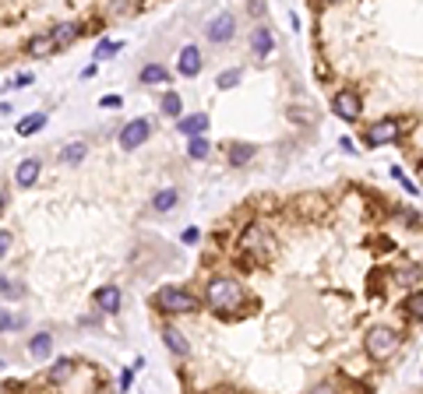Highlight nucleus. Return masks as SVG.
<instances>
[{
  "mask_svg": "<svg viewBox=\"0 0 423 394\" xmlns=\"http://www.w3.org/2000/svg\"><path fill=\"white\" fill-rule=\"evenodd\" d=\"M254 151H257L254 145H233V148H230V165H244V162H250Z\"/></svg>",
  "mask_w": 423,
  "mask_h": 394,
  "instance_id": "nucleus-21",
  "label": "nucleus"
},
{
  "mask_svg": "<svg viewBox=\"0 0 423 394\" xmlns=\"http://www.w3.org/2000/svg\"><path fill=\"white\" fill-rule=\"evenodd\" d=\"M46 127V117L42 113H32V117H25L22 124H18V138H29V134H35V131H42Z\"/></svg>",
  "mask_w": 423,
  "mask_h": 394,
  "instance_id": "nucleus-18",
  "label": "nucleus"
},
{
  "mask_svg": "<svg viewBox=\"0 0 423 394\" xmlns=\"http://www.w3.org/2000/svg\"><path fill=\"white\" fill-rule=\"evenodd\" d=\"M39 173H42V162H39V158H25V162H18V169H15V183H18V187H32V183L39 180Z\"/></svg>",
  "mask_w": 423,
  "mask_h": 394,
  "instance_id": "nucleus-9",
  "label": "nucleus"
},
{
  "mask_svg": "<svg viewBox=\"0 0 423 394\" xmlns=\"http://www.w3.org/2000/svg\"><path fill=\"white\" fill-rule=\"evenodd\" d=\"M25 320L22 317H15V313H8V310H0V331H11V327H22Z\"/></svg>",
  "mask_w": 423,
  "mask_h": 394,
  "instance_id": "nucleus-27",
  "label": "nucleus"
},
{
  "mask_svg": "<svg viewBox=\"0 0 423 394\" xmlns=\"http://www.w3.org/2000/svg\"><path fill=\"white\" fill-rule=\"evenodd\" d=\"M240 81H244V71H240V67H230V71H223V74H219V81H216V85L226 92V88H237Z\"/></svg>",
  "mask_w": 423,
  "mask_h": 394,
  "instance_id": "nucleus-24",
  "label": "nucleus"
},
{
  "mask_svg": "<svg viewBox=\"0 0 423 394\" xmlns=\"http://www.w3.org/2000/svg\"><path fill=\"white\" fill-rule=\"evenodd\" d=\"M49 349H53V334H35L32 338V345H29V352H32V359H46L49 356Z\"/></svg>",
  "mask_w": 423,
  "mask_h": 394,
  "instance_id": "nucleus-17",
  "label": "nucleus"
},
{
  "mask_svg": "<svg viewBox=\"0 0 423 394\" xmlns=\"http://www.w3.org/2000/svg\"><path fill=\"white\" fill-rule=\"evenodd\" d=\"M272 49H276V35L264 28V25H257L250 32V53L257 56V60H264V56H272Z\"/></svg>",
  "mask_w": 423,
  "mask_h": 394,
  "instance_id": "nucleus-6",
  "label": "nucleus"
},
{
  "mask_svg": "<svg viewBox=\"0 0 423 394\" xmlns=\"http://www.w3.org/2000/svg\"><path fill=\"white\" fill-rule=\"evenodd\" d=\"M120 49V42H113V39H102L99 46H95V56H99V60H106V56H113Z\"/></svg>",
  "mask_w": 423,
  "mask_h": 394,
  "instance_id": "nucleus-26",
  "label": "nucleus"
},
{
  "mask_svg": "<svg viewBox=\"0 0 423 394\" xmlns=\"http://www.w3.org/2000/svg\"><path fill=\"white\" fill-rule=\"evenodd\" d=\"M155 306L163 313H194L198 310V299L187 293V289H177V286H166L155 293Z\"/></svg>",
  "mask_w": 423,
  "mask_h": 394,
  "instance_id": "nucleus-3",
  "label": "nucleus"
},
{
  "mask_svg": "<svg viewBox=\"0 0 423 394\" xmlns=\"http://www.w3.org/2000/svg\"><path fill=\"white\" fill-rule=\"evenodd\" d=\"M99 106H120V95H106Z\"/></svg>",
  "mask_w": 423,
  "mask_h": 394,
  "instance_id": "nucleus-33",
  "label": "nucleus"
},
{
  "mask_svg": "<svg viewBox=\"0 0 423 394\" xmlns=\"http://www.w3.org/2000/svg\"><path fill=\"white\" fill-rule=\"evenodd\" d=\"M399 120H381V124H374L367 131V145H392L395 138H399Z\"/></svg>",
  "mask_w": 423,
  "mask_h": 394,
  "instance_id": "nucleus-7",
  "label": "nucleus"
},
{
  "mask_svg": "<svg viewBox=\"0 0 423 394\" xmlns=\"http://www.w3.org/2000/svg\"><path fill=\"white\" fill-rule=\"evenodd\" d=\"M18 293H22V286H11V281L0 278V296H18Z\"/></svg>",
  "mask_w": 423,
  "mask_h": 394,
  "instance_id": "nucleus-29",
  "label": "nucleus"
},
{
  "mask_svg": "<svg viewBox=\"0 0 423 394\" xmlns=\"http://www.w3.org/2000/svg\"><path fill=\"white\" fill-rule=\"evenodd\" d=\"M53 39H57V46H67V42H74L78 39V25H57V28H53Z\"/></svg>",
  "mask_w": 423,
  "mask_h": 394,
  "instance_id": "nucleus-23",
  "label": "nucleus"
},
{
  "mask_svg": "<svg viewBox=\"0 0 423 394\" xmlns=\"http://www.w3.org/2000/svg\"><path fill=\"white\" fill-rule=\"evenodd\" d=\"M208 131V117L205 113H191V117H180V134L184 138H198Z\"/></svg>",
  "mask_w": 423,
  "mask_h": 394,
  "instance_id": "nucleus-12",
  "label": "nucleus"
},
{
  "mask_svg": "<svg viewBox=\"0 0 423 394\" xmlns=\"http://www.w3.org/2000/svg\"><path fill=\"white\" fill-rule=\"evenodd\" d=\"M131 384H134V370H124V373H120V387L127 391Z\"/></svg>",
  "mask_w": 423,
  "mask_h": 394,
  "instance_id": "nucleus-32",
  "label": "nucleus"
},
{
  "mask_svg": "<svg viewBox=\"0 0 423 394\" xmlns=\"http://www.w3.org/2000/svg\"><path fill=\"white\" fill-rule=\"evenodd\" d=\"M205 299H208V306H212V310L230 313V310H237V306H240L244 289H240V281H233V278H216V281H208Z\"/></svg>",
  "mask_w": 423,
  "mask_h": 394,
  "instance_id": "nucleus-1",
  "label": "nucleus"
},
{
  "mask_svg": "<svg viewBox=\"0 0 423 394\" xmlns=\"http://www.w3.org/2000/svg\"><path fill=\"white\" fill-rule=\"evenodd\" d=\"M11 85H15V88H29V85H32V74H18Z\"/></svg>",
  "mask_w": 423,
  "mask_h": 394,
  "instance_id": "nucleus-31",
  "label": "nucleus"
},
{
  "mask_svg": "<svg viewBox=\"0 0 423 394\" xmlns=\"http://www.w3.org/2000/svg\"><path fill=\"white\" fill-rule=\"evenodd\" d=\"M53 49H61L57 39H53V32H49V35H39V39L29 42V56H49Z\"/></svg>",
  "mask_w": 423,
  "mask_h": 394,
  "instance_id": "nucleus-13",
  "label": "nucleus"
},
{
  "mask_svg": "<svg viewBox=\"0 0 423 394\" xmlns=\"http://www.w3.org/2000/svg\"><path fill=\"white\" fill-rule=\"evenodd\" d=\"M163 113H166V117H180V113H184V99L177 92H166L163 95Z\"/></svg>",
  "mask_w": 423,
  "mask_h": 394,
  "instance_id": "nucleus-22",
  "label": "nucleus"
},
{
  "mask_svg": "<svg viewBox=\"0 0 423 394\" xmlns=\"http://www.w3.org/2000/svg\"><path fill=\"white\" fill-rule=\"evenodd\" d=\"M4 204H8V194H4V190H0V211H4Z\"/></svg>",
  "mask_w": 423,
  "mask_h": 394,
  "instance_id": "nucleus-34",
  "label": "nucleus"
},
{
  "mask_svg": "<svg viewBox=\"0 0 423 394\" xmlns=\"http://www.w3.org/2000/svg\"><path fill=\"white\" fill-rule=\"evenodd\" d=\"M85 155H88V148H85L81 141H74V145H67V148L61 151V162H64V165H78Z\"/></svg>",
  "mask_w": 423,
  "mask_h": 394,
  "instance_id": "nucleus-19",
  "label": "nucleus"
},
{
  "mask_svg": "<svg viewBox=\"0 0 423 394\" xmlns=\"http://www.w3.org/2000/svg\"><path fill=\"white\" fill-rule=\"evenodd\" d=\"M332 109H335V117H342V120H356V117H360V95L339 92V95L332 99Z\"/></svg>",
  "mask_w": 423,
  "mask_h": 394,
  "instance_id": "nucleus-8",
  "label": "nucleus"
},
{
  "mask_svg": "<svg viewBox=\"0 0 423 394\" xmlns=\"http://www.w3.org/2000/svg\"><path fill=\"white\" fill-rule=\"evenodd\" d=\"M198 71H201V49L198 46H184V53H180V74L194 78Z\"/></svg>",
  "mask_w": 423,
  "mask_h": 394,
  "instance_id": "nucleus-11",
  "label": "nucleus"
},
{
  "mask_svg": "<svg viewBox=\"0 0 423 394\" xmlns=\"http://www.w3.org/2000/svg\"><path fill=\"white\" fill-rule=\"evenodd\" d=\"M205 35L212 39V42H230L233 35H237V18L226 11V15H219V18H212L208 22V28H205Z\"/></svg>",
  "mask_w": 423,
  "mask_h": 394,
  "instance_id": "nucleus-5",
  "label": "nucleus"
},
{
  "mask_svg": "<svg viewBox=\"0 0 423 394\" xmlns=\"http://www.w3.org/2000/svg\"><path fill=\"white\" fill-rule=\"evenodd\" d=\"M163 342H166V345H170V349H173L177 356H187V352H191L187 338H184V334H180L177 327H166V331H163Z\"/></svg>",
  "mask_w": 423,
  "mask_h": 394,
  "instance_id": "nucleus-14",
  "label": "nucleus"
},
{
  "mask_svg": "<svg viewBox=\"0 0 423 394\" xmlns=\"http://www.w3.org/2000/svg\"><path fill=\"white\" fill-rule=\"evenodd\" d=\"M399 342H402V338L392 331V327H374V331H370L367 334V342H363V349H367V356L370 359H392L395 352H399Z\"/></svg>",
  "mask_w": 423,
  "mask_h": 394,
  "instance_id": "nucleus-2",
  "label": "nucleus"
},
{
  "mask_svg": "<svg viewBox=\"0 0 423 394\" xmlns=\"http://www.w3.org/2000/svg\"><path fill=\"white\" fill-rule=\"evenodd\" d=\"M148 134H152L148 120H131V124L120 131V148H124V151H134V148H141V145L148 141Z\"/></svg>",
  "mask_w": 423,
  "mask_h": 394,
  "instance_id": "nucleus-4",
  "label": "nucleus"
},
{
  "mask_svg": "<svg viewBox=\"0 0 423 394\" xmlns=\"http://www.w3.org/2000/svg\"><path fill=\"white\" fill-rule=\"evenodd\" d=\"M177 201H180V194H177L173 187H166V190H159V194L152 197L155 211H173V208H177Z\"/></svg>",
  "mask_w": 423,
  "mask_h": 394,
  "instance_id": "nucleus-16",
  "label": "nucleus"
},
{
  "mask_svg": "<svg viewBox=\"0 0 423 394\" xmlns=\"http://www.w3.org/2000/svg\"><path fill=\"white\" fill-rule=\"evenodd\" d=\"M11 243H15V240H11V233H4V229H0V257H4V254L11 250Z\"/></svg>",
  "mask_w": 423,
  "mask_h": 394,
  "instance_id": "nucleus-30",
  "label": "nucleus"
},
{
  "mask_svg": "<svg viewBox=\"0 0 423 394\" xmlns=\"http://www.w3.org/2000/svg\"><path fill=\"white\" fill-rule=\"evenodd\" d=\"M166 81H170V74H166L163 64H148V67H141V85H166Z\"/></svg>",
  "mask_w": 423,
  "mask_h": 394,
  "instance_id": "nucleus-15",
  "label": "nucleus"
},
{
  "mask_svg": "<svg viewBox=\"0 0 423 394\" xmlns=\"http://www.w3.org/2000/svg\"><path fill=\"white\" fill-rule=\"evenodd\" d=\"M208 151H212V145H208V138H205V134L191 138V145H187V155H191V158H205Z\"/></svg>",
  "mask_w": 423,
  "mask_h": 394,
  "instance_id": "nucleus-25",
  "label": "nucleus"
},
{
  "mask_svg": "<svg viewBox=\"0 0 423 394\" xmlns=\"http://www.w3.org/2000/svg\"><path fill=\"white\" fill-rule=\"evenodd\" d=\"M409 310H413V317H416V320H423V293H416V296L409 299Z\"/></svg>",
  "mask_w": 423,
  "mask_h": 394,
  "instance_id": "nucleus-28",
  "label": "nucleus"
},
{
  "mask_svg": "<svg viewBox=\"0 0 423 394\" xmlns=\"http://www.w3.org/2000/svg\"><path fill=\"white\" fill-rule=\"evenodd\" d=\"M95 306H99L102 313H117V310H120V289H113V286L95 289Z\"/></svg>",
  "mask_w": 423,
  "mask_h": 394,
  "instance_id": "nucleus-10",
  "label": "nucleus"
},
{
  "mask_svg": "<svg viewBox=\"0 0 423 394\" xmlns=\"http://www.w3.org/2000/svg\"><path fill=\"white\" fill-rule=\"evenodd\" d=\"M71 373H74V363L71 359H57V366L49 370V384H64Z\"/></svg>",
  "mask_w": 423,
  "mask_h": 394,
  "instance_id": "nucleus-20",
  "label": "nucleus"
}]
</instances>
